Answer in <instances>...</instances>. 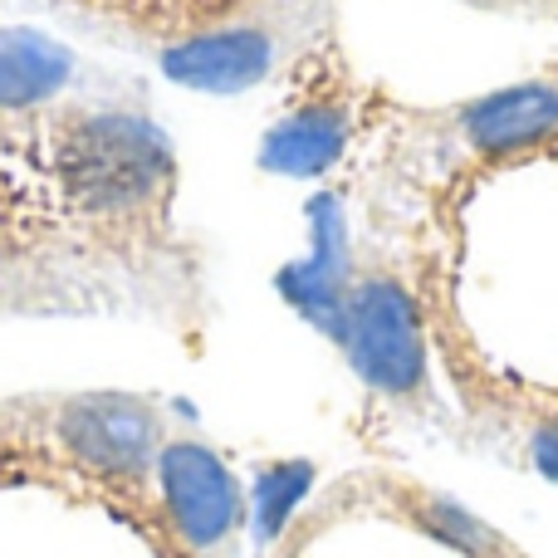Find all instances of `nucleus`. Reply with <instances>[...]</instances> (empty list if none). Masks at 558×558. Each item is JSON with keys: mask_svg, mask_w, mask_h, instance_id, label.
Here are the masks:
<instances>
[{"mask_svg": "<svg viewBox=\"0 0 558 558\" xmlns=\"http://www.w3.org/2000/svg\"><path fill=\"white\" fill-rule=\"evenodd\" d=\"M289 88L314 172L304 314L367 392L558 485V64L407 98L333 49Z\"/></svg>", "mask_w": 558, "mask_h": 558, "instance_id": "1", "label": "nucleus"}, {"mask_svg": "<svg viewBox=\"0 0 558 558\" xmlns=\"http://www.w3.org/2000/svg\"><path fill=\"white\" fill-rule=\"evenodd\" d=\"M113 318L202 348L216 270L128 59L0 15V324Z\"/></svg>", "mask_w": 558, "mask_h": 558, "instance_id": "2", "label": "nucleus"}, {"mask_svg": "<svg viewBox=\"0 0 558 558\" xmlns=\"http://www.w3.org/2000/svg\"><path fill=\"white\" fill-rule=\"evenodd\" d=\"M255 505L196 416L143 392L0 402V558H235Z\"/></svg>", "mask_w": 558, "mask_h": 558, "instance_id": "3", "label": "nucleus"}, {"mask_svg": "<svg viewBox=\"0 0 558 558\" xmlns=\"http://www.w3.org/2000/svg\"><path fill=\"white\" fill-rule=\"evenodd\" d=\"M202 94L294 84L338 45V0H5Z\"/></svg>", "mask_w": 558, "mask_h": 558, "instance_id": "4", "label": "nucleus"}, {"mask_svg": "<svg viewBox=\"0 0 558 558\" xmlns=\"http://www.w3.org/2000/svg\"><path fill=\"white\" fill-rule=\"evenodd\" d=\"M465 10H481L495 20H524V25H558V0H461Z\"/></svg>", "mask_w": 558, "mask_h": 558, "instance_id": "5", "label": "nucleus"}]
</instances>
